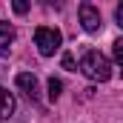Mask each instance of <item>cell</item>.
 <instances>
[{"instance_id": "5", "label": "cell", "mask_w": 123, "mask_h": 123, "mask_svg": "<svg viewBox=\"0 0 123 123\" xmlns=\"http://www.w3.org/2000/svg\"><path fill=\"white\" fill-rule=\"evenodd\" d=\"M12 43H14V26L6 23V20H0V57H9Z\"/></svg>"}, {"instance_id": "7", "label": "cell", "mask_w": 123, "mask_h": 123, "mask_svg": "<svg viewBox=\"0 0 123 123\" xmlns=\"http://www.w3.org/2000/svg\"><path fill=\"white\" fill-rule=\"evenodd\" d=\"M60 92H63V83L57 80V77H52V80H49V100L55 103V100L60 97Z\"/></svg>"}, {"instance_id": "3", "label": "cell", "mask_w": 123, "mask_h": 123, "mask_svg": "<svg viewBox=\"0 0 123 123\" xmlns=\"http://www.w3.org/2000/svg\"><path fill=\"white\" fill-rule=\"evenodd\" d=\"M77 14H80V26L89 31H97L100 26H103V20H100V12L94 9L92 3H80V9H77Z\"/></svg>"}, {"instance_id": "1", "label": "cell", "mask_w": 123, "mask_h": 123, "mask_svg": "<svg viewBox=\"0 0 123 123\" xmlns=\"http://www.w3.org/2000/svg\"><path fill=\"white\" fill-rule=\"evenodd\" d=\"M80 72H83L89 80L106 83V80L112 77V63H109V57H106V55H100V52L89 49V52L80 57Z\"/></svg>"}, {"instance_id": "8", "label": "cell", "mask_w": 123, "mask_h": 123, "mask_svg": "<svg viewBox=\"0 0 123 123\" xmlns=\"http://www.w3.org/2000/svg\"><path fill=\"white\" fill-rule=\"evenodd\" d=\"M112 46H115V60H117V63H123V40L117 37V40H115Z\"/></svg>"}, {"instance_id": "9", "label": "cell", "mask_w": 123, "mask_h": 123, "mask_svg": "<svg viewBox=\"0 0 123 123\" xmlns=\"http://www.w3.org/2000/svg\"><path fill=\"white\" fill-rule=\"evenodd\" d=\"M12 9H14L17 14H26V12H29V3H23V0H14V3H12Z\"/></svg>"}, {"instance_id": "10", "label": "cell", "mask_w": 123, "mask_h": 123, "mask_svg": "<svg viewBox=\"0 0 123 123\" xmlns=\"http://www.w3.org/2000/svg\"><path fill=\"white\" fill-rule=\"evenodd\" d=\"M63 69L74 72V57H72V55H63Z\"/></svg>"}, {"instance_id": "2", "label": "cell", "mask_w": 123, "mask_h": 123, "mask_svg": "<svg viewBox=\"0 0 123 123\" xmlns=\"http://www.w3.org/2000/svg\"><path fill=\"white\" fill-rule=\"evenodd\" d=\"M60 43H63L60 29H55V26H37L34 29V46H37V52L43 57H52L60 49Z\"/></svg>"}, {"instance_id": "4", "label": "cell", "mask_w": 123, "mask_h": 123, "mask_svg": "<svg viewBox=\"0 0 123 123\" xmlns=\"http://www.w3.org/2000/svg\"><path fill=\"white\" fill-rule=\"evenodd\" d=\"M14 83H17V89L26 94L29 100H37V92H40V86H37V77H34L31 72H20V74L14 77Z\"/></svg>"}, {"instance_id": "6", "label": "cell", "mask_w": 123, "mask_h": 123, "mask_svg": "<svg viewBox=\"0 0 123 123\" xmlns=\"http://www.w3.org/2000/svg\"><path fill=\"white\" fill-rule=\"evenodd\" d=\"M14 106H17L14 94L9 92V89H3V86H0V120H9V117L14 115Z\"/></svg>"}]
</instances>
